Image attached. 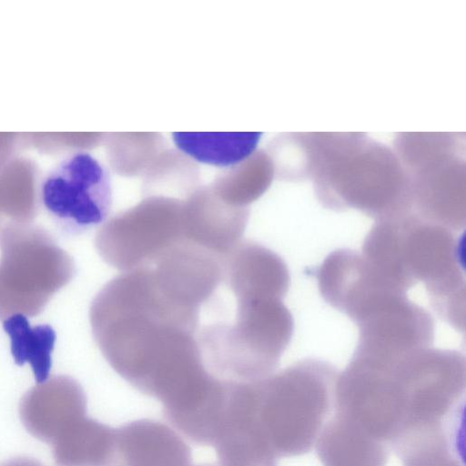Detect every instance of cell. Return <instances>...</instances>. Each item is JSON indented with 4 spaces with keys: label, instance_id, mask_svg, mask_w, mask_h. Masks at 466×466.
Instances as JSON below:
<instances>
[{
    "label": "cell",
    "instance_id": "9",
    "mask_svg": "<svg viewBox=\"0 0 466 466\" xmlns=\"http://www.w3.org/2000/svg\"><path fill=\"white\" fill-rule=\"evenodd\" d=\"M183 204L174 198L150 197L111 218L96 232L98 254L108 265L124 272L153 264L168 249L187 240Z\"/></svg>",
    "mask_w": 466,
    "mask_h": 466
},
{
    "label": "cell",
    "instance_id": "6",
    "mask_svg": "<svg viewBox=\"0 0 466 466\" xmlns=\"http://www.w3.org/2000/svg\"><path fill=\"white\" fill-rule=\"evenodd\" d=\"M236 299L233 322L199 327L197 340L206 369L233 382L262 380L277 369L294 322L279 299Z\"/></svg>",
    "mask_w": 466,
    "mask_h": 466
},
{
    "label": "cell",
    "instance_id": "4",
    "mask_svg": "<svg viewBox=\"0 0 466 466\" xmlns=\"http://www.w3.org/2000/svg\"><path fill=\"white\" fill-rule=\"evenodd\" d=\"M385 147L355 138H318L313 169L320 201L377 220L411 212V184Z\"/></svg>",
    "mask_w": 466,
    "mask_h": 466
},
{
    "label": "cell",
    "instance_id": "19",
    "mask_svg": "<svg viewBox=\"0 0 466 466\" xmlns=\"http://www.w3.org/2000/svg\"><path fill=\"white\" fill-rule=\"evenodd\" d=\"M115 428L84 416L51 444L56 466H109Z\"/></svg>",
    "mask_w": 466,
    "mask_h": 466
},
{
    "label": "cell",
    "instance_id": "1",
    "mask_svg": "<svg viewBox=\"0 0 466 466\" xmlns=\"http://www.w3.org/2000/svg\"><path fill=\"white\" fill-rule=\"evenodd\" d=\"M200 311L168 289L151 268L142 267L123 272L99 290L89 320L112 369L150 396L198 347Z\"/></svg>",
    "mask_w": 466,
    "mask_h": 466
},
{
    "label": "cell",
    "instance_id": "20",
    "mask_svg": "<svg viewBox=\"0 0 466 466\" xmlns=\"http://www.w3.org/2000/svg\"><path fill=\"white\" fill-rule=\"evenodd\" d=\"M3 329L10 338L11 353L15 362L28 363L36 383L45 382L52 369V352L56 333L48 324L31 326L27 317L15 314L3 322Z\"/></svg>",
    "mask_w": 466,
    "mask_h": 466
},
{
    "label": "cell",
    "instance_id": "18",
    "mask_svg": "<svg viewBox=\"0 0 466 466\" xmlns=\"http://www.w3.org/2000/svg\"><path fill=\"white\" fill-rule=\"evenodd\" d=\"M178 151L196 162L218 168H234L248 160L260 141V132H175Z\"/></svg>",
    "mask_w": 466,
    "mask_h": 466
},
{
    "label": "cell",
    "instance_id": "14",
    "mask_svg": "<svg viewBox=\"0 0 466 466\" xmlns=\"http://www.w3.org/2000/svg\"><path fill=\"white\" fill-rule=\"evenodd\" d=\"M465 172L451 157L429 166L411 183L412 207L425 221L452 231L463 229L466 221Z\"/></svg>",
    "mask_w": 466,
    "mask_h": 466
},
{
    "label": "cell",
    "instance_id": "5",
    "mask_svg": "<svg viewBox=\"0 0 466 466\" xmlns=\"http://www.w3.org/2000/svg\"><path fill=\"white\" fill-rule=\"evenodd\" d=\"M339 371L306 359L256 381L259 428L278 458L312 450L335 404Z\"/></svg>",
    "mask_w": 466,
    "mask_h": 466
},
{
    "label": "cell",
    "instance_id": "16",
    "mask_svg": "<svg viewBox=\"0 0 466 466\" xmlns=\"http://www.w3.org/2000/svg\"><path fill=\"white\" fill-rule=\"evenodd\" d=\"M289 279L284 260L258 243L240 241L224 258L223 284L235 298L283 299Z\"/></svg>",
    "mask_w": 466,
    "mask_h": 466
},
{
    "label": "cell",
    "instance_id": "2",
    "mask_svg": "<svg viewBox=\"0 0 466 466\" xmlns=\"http://www.w3.org/2000/svg\"><path fill=\"white\" fill-rule=\"evenodd\" d=\"M455 370L453 352L432 346L398 355L355 353L339 373L330 420L390 452L426 420Z\"/></svg>",
    "mask_w": 466,
    "mask_h": 466
},
{
    "label": "cell",
    "instance_id": "17",
    "mask_svg": "<svg viewBox=\"0 0 466 466\" xmlns=\"http://www.w3.org/2000/svg\"><path fill=\"white\" fill-rule=\"evenodd\" d=\"M248 220L247 208L232 206L215 192L196 190L183 204L186 239L219 256L241 241Z\"/></svg>",
    "mask_w": 466,
    "mask_h": 466
},
{
    "label": "cell",
    "instance_id": "3",
    "mask_svg": "<svg viewBox=\"0 0 466 466\" xmlns=\"http://www.w3.org/2000/svg\"><path fill=\"white\" fill-rule=\"evenodd\" d=\"M372 258L407 290L422 281L437 314L465 326V278L454 231L408 213L376 222L367 235Z\"/></svg>",
    "mask_w": 466,
    "mask_h": 466
},
{
    "label": "cell",
    "instance_id": "23",
    "mask_svg": "<svg viewBox=\"0 0 466 466\" xmlns=\"http://www.w3.org/2000/svg\"><path fill=\"white\" fill-rule=\"evenodd\" d=\"M192 466V465H191Z\"/></svg>",
    "mask_w": 466,
    "mask_h": 466
},
{
    "label": "cell",
    "instance_id": "21",
    "mask_svg": "<svg viewBox=\"0 0 466 466\" xmlns=\"http://www.w3.org/2000/svg\"><path fill=\"white\" fill-rule=\"evenodd\" d=\"M2 466H43L40 462L30 458H18L6 461Z\"/></svg>",
    "mask_w": 466,
    "mask_h": 466
},
{
    "label": "cell",
    "instance_id": "8",
    "mask_svg": "<svg viewBox=\"0 0 466 466\" xmlns=\"http://www.w3.org/2000/svg\"><path fill=\"white\" fill-rule=\"evenodd\" d=\"M41 208L63 236H78L104 223L112 205L107 167L87 151L70 152L41 178Z\"/></svg>",
    "mask_w": 466,
    "mask_h": 466
},
{
    "label": "cell",
    "instance_id": "15",
    "mask_svg": "<svg viewBox=\"0 0 466 466\" xmlns=\"http://www.w3.org/2000/svg\"><path fill=\"white\" fill-rule=\"evenodd\" d=\"M191 465V449L165 423L141 419L115 428L109 466Z\"/></svg>",
    "mask_w": 466,
    "mask_h": 466
},
{
    "label": "cell",
    "instance_id": "12",
    "mask_svg": "<svg viewBox=\"0 0 466 466\" xmlns=\"http://www.w3.org/2000/svg\"><path fill=\"white\" fill-rule=\"evenodd\" d=\"M220 466H278L256 416L255 382H236L212 445Z\"/></svg>",
    "mask_w": 466,
    "mask_h": 466
},
{
    "label": "cell",
    "instance_id": "22",
    "mask_svg": "<svg viewBox=\"0 0 466 466\" xmlns=\"http://www.w3.org/2000/svg\"><path fill=\"white\" fill-rule=\"evenodd\" d=\"M192 466H220L218 463H202L198 465H192Z\"/></svg>",
    "mask_w": 466,
    "mask_h": 466
},
{
    "label": "cell",
    "instance_id": "11",
    "mask_svg": "<svg viewBox=\"0 0 466 466\" xmlns=\"http://www.w3.org/2000/svg\"><path fill=\"white\" fill-rule=\"evenodd\" d=\"M322 298L352 321L366 309L391 294H406L393 286L355 250L331 252L317 271Z\"/></svg>",
    "mask_w": 466,
    "mask_h": 466
},
{
    "label": "cell",
    "instance_id": "10",
    "mask_svg": "<svg viewBox=\"0 0 466 466\" xmlns=\"http://www.w3.org/2000/svg\"><path fill=\"white\" fill-rule=\"evenodd\" d=\"M359 339L354 352L390 355L431 347L434 322L406 294L392 296L354 322Z\"/></svg>",
    "mask_w": 466,
    "mask_h": 466
},
{
    "label": "cell",
    "instance_id": "13",
    "mask_svg": "<svg viewBox=\"0 0 466 466\" xmlns=\"http://www.w3.org/2000/svg\"><path fill=\"white\" fill-rule=\"evenodd\" d=\"M19 414L31 435L52 444L71 423L86 416V396L72 377L53 376L23 396Z\"/></svg>",
    "mask_w": 466,
    "mask_h": 466
},
{
    "label": "cell",
    "instance_id": "7",
    "mask_svg": "<svg viewBox=\"0 0 466 466\" xmlns=\"http://www.w3.org/2000/svg\"><path fill=\"white\" fill-rule=\"evenodd\" d=\"M0 320L39 315L76 274L73 258L49 231L33 224L0 239Z\"/></svg>",
    "mask_w": 466,
    "mask_h": 466
}]
</instances>
